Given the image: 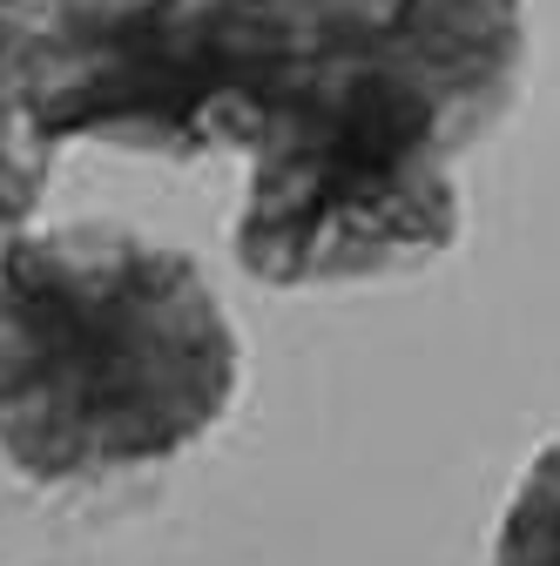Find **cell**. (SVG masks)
<instances>
[{
	"instance_id": "5b68a950",
	"label": "cell",
	"mask_w": 560,
	"mask_h": 566,
	"mask_svg": "<svg viewBox=\"0 0 560 566\" xmlns=\"http://www.w3.org/2000/svg\"><path fill=\"white\" fill-rule=\"evenodd\" d=\"M48 176H54V149L21 115L14 82H8V41H0V250H8L14 237H28L34 209L48 196Z\"/></svg>"
},
{
	"instance_id": "6da1fadb",
	"label": "cell",
	"mask_w": 560,
	"mask_h": 566,
	"mask_svg": "<svg viewBox=\"0 0 560 566\" xmlns=\"http://www.w3.org/2000/svg\"><path fill=\"white\" fill-rule=\"evenodd\" d=\"M243 344L196 256L61 223L0 250V459L34 485H102L217 432Z\"/></svg>"
},
{
	"instance_id": "3957f363",
	"label": "cell",
	"mask_w": 560,
	"mask_h": 566,
	"mask_svg": "<svg viewBox=\"0 0 560 566\" xmlns=\"http://www.w3.org/2000/svg\"><path fill=\"white\" fill-rule=\"evenodd\" d=\"M230 61L237 128L277 95H398L479 149L527 95L533 28L527 0H237Z\"/></svg>"
},
{
	"instance_id": "8992f818",
	"label": "cell",
	"mask_w": 560,
	"mask_h": 566,
	"mask_svg": "<svg viewBox=\"0 0 560 566\" xmlns=\"http://www.w3.org/2000/svg\"><path fill=\"white\" fill-rule=\"evenodd\" d=\"M494 566H560V439L533 452L494 526Z\"/></svg>"
},
{
	"instance_id": "52a82bcc",
	"label": "cell",
	"mask_w": 560,
	"mask_h": 566,
	"mask_svg": "<svg viewBox=\"0 0 560 566\" xmlns=\"http://www.w3.org/2000/svg\"><path fill=\"white\" fill-rule=\"evenodd\" d=\"M41 8H48V0H0V41H8L14 28H28Z\"/></svg>"
},
{
	"instance_id": "7a4b0ae2",
	"label": "cell",
	"mask_w": 560,
	"mask_h": 566,
	"mask_svg": "<svg viewBox=\"0 0 560 566\" xmlns=\"http://www.w3.org/2000/svg\"><path fill=\"white\" fill-rule=\"evenodd\" d=\"M250 156L230 250L270 291L385 283L466 237L459 135L418 102L284 95L243 115Z\"/></svg>"
},
{
	"instance_id": "277c9868",
	"label": "cell",
	"mask_w": 560,
	"mask_h": 566,
	"mask_svg": "<svg viewBox=\"0 0 560 566\" xmlns=\"http://www.w3.org/2000/svg\"><path fill=\"white\" fill-rule=\"evenodd\" d=\"M237 0H48L8 34V82L48 149L196 163L237 135Z\"/></svg>"
}]
</instances>
